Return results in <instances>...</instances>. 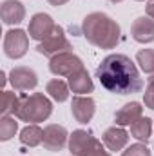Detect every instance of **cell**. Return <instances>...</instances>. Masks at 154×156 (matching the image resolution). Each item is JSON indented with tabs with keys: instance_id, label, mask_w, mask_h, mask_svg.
Wrapping results in <instances>:
<instances>
[{
	"instance_id": "cell-1",
	"label": "cell",
	"mask_w": 154,
	"mask_h": 156,
	"mask_svg": "<svg viewBox=\"0 0 154 156\" xmlns=\"http://www.w3.org/2000/svg\"><path fill=\"white\" fill-rule=\"evenodd\" d=\"M96 78L102 87L114 94H134L143 89V78L134 62L125 55H109L96 69Z\"/></svg>"
},
{
	"instance_id": "cell-2",
	"label": "cell",
	"mask_w": 154,
	"mask_h": 156,
	"mask_svg": "<svg viewBox=\"0 0 154 156\" xmlns=\"http://www.w3.org/2000/svg\"><path fill=\"white\" fill-rule=\"evenodd\" d=\"M82 33L89 44L100 49H114L121 40V29L118 22L102 11L89 13L83 18Z\"/></svg>"
},
{
	"instance_id": "cell-3",
	"label": "cell",
	"mask_w": 154,
	"mask_h": 156,
	"mask_svg": "<svg viewBox=\"0 0 154 156\" xmlns=\"http://www.w3.org/2000/svg\"><path fill=\"white\" fill-rule=\"evenodd\" d=\"M51 113H53V102L44 93H31L20 96L15 116L27 123H40L51 116Z\"/></svg>"
},
{
	"instance_id": "cell-4",
	"label": "cell",
	"mask_w": 154,
	"mask_h": 156,
	"mask_svg": "<svg viewBox=\"0 0 154 156\" xmlns=\"http://www.w3.org/2000/svg\"><path fill=\"white\" fill-rule=\"evenodd\" d=\"M37 51L51 60V58H54V56H58L62 53H71L73 51V45H71V42L65 37L64 27L56 26V29L53 31V35L47 37L44 42H40L38 45H37Z\"/></svg>"
},
{
	"instance_id": "cell-5",
	"label": "cell",
	"mask_w": 154,
	"mask_h": 156,
	"mask_svg": "<svg viewBox=\"0 0 154 156\" xmlns=\"http://www.w3.org/2000/svg\"><path fill=\"white\" fill-rule=\"evenodd\" d=\"M83 67L82 58L76 56L73 51L71 53H62L54 58L49 60V71L54 76H71L73 73H76Z\"/></svg>"
},
{
	"instance_id": "cell-6",
	"label": "cell",
	"mask_w": 154,
	"mask_h": 156,
	"mask_svg": "<svg viewBox=\"0 0 154 156\" xmlns=\"http://www.w3.org/2000/svg\"><path fill=\"white\" fill-rule=\"evenodd\" d=\"M29 49V38L22 29H9L4 35V53L5 56L16 60L22 58Z\"/></svg>"
},
{
	"instance_id": "cell-7",
	"label": "cell",
	"mask_w": 154,
	"mask_h": 156,
	"mask_svg": "<svg viewBox=\"0 0 154 156\" xmlns=\"http://www.w3.org/2000/svg\"><path fill=\"white\" fill-rule=\"evenodd\" d=\"M54 29H56V24H54V20H53L51 15H47V13H37L29 20L27 33H29V38L37 40V42H44L47 37L53 35Z\"/></svg>"
},
{
	"instance_id": "cell-8",
	"label": "cell",
	"mask_w": 154,
	"mask_h": 156,
	"mask_svg": "<svg viewBox=\"0 0 154 156\" xmlns=\"http://www.w3.org/2000/svg\"><path fill=\"white\" fill-rule=\"evenodd\" d=\"M98 144H100V140H96L93 136V133L85 131V129H76L69 136V151L73 156H89V153Z\"/></svg>"
},
{
	"instance_id": "cell-9",
	"label": "cell",
	"mask_w": 154,
	"mask_h": 156,
	"mask_svg": "<svg viewBox=\"0 0 154 156\" xmlns=\"http://www.w3.org/2000/svg\"><path fill=\"white\" fill-rule=\"evenodd\" d=\"M67 129L64 125H58V123H49L45 129H44V149L45 151H51V153H58L65 147L67 144Z\"/></svg>"
},
{
	"instance_id": "cell-10",
	"label": "cell",
	"mask_w": 154,
	"mask_h": 156,
	"mask_svg": "<svg viewBox=\"0 0 154 156\" xmlns=\"http://www.w3.org/2000/svg\"><path fill=\"white\" fill-rule=\"evenodd\" d=\"M71 113L78 123H89L96 113V102L91 96L76 94L71 100Z\"/></svg>"
},
{
	"instance_id": "cell-11",
	"label": "cell",
	"mask_w": 154,
	"mask_h": 156,
	"mask_svg": "<svg viewBox=\"0 0 154 156\" xmlns=\"http://www.w3.org/2000/svg\"><path fill=\"white\" fill-rule=\"evenodd\" d=\"M9 82H11V85L15 87V91H31V89L37 87L38 76H37V73H35L31 67L18 66V67H13V69H11V73H9Z\"/></svg>"
},
{
	"instance_id": "cell-12",
	"label": "cell",
	"mask_w": 154,
	"mask_h": 156,
	"mask_svg": "<svg viewBox=\"0 0 154 156\" xmlns=\"http://www.w3.org/2000/svg\"><path fill=\"white\" fill-rule=\"evenodd\" d=\"M131 37L140 44L154 42V20L149 15L138 16L131 26Z\"/></svg>"
},
{
	"instance_id": "cell-13",
	"label": "cell",
	"mask_w": 154,
	"mask_h": 156,
	"mask_svg": "<svg viewBox=\"0 0 154 156\" xmlns=\"http://www.w3.org/2000/svg\"><path fill=\"white\" fill-rule=\"evenodd\" d=\"M0 16L5 26L20 24L26 18V7L20 0H4L0 7Z\"/></svg>"
},
{
	"instance_id": "cell-14",
	"label": "cell",
	"mask_w": 154,
	"mask_h": 156,
	"mask_svg": "<svg viewBox=\"0 0 154 156\" xmlns=\"http://www.w3.org/2000/svg\"><path fill=\"white\" fill-rule=\"evenodd\" d=\"M102 142L109 151H121L129 144V133L120 125H113L102 134Z\"/></svg>"
},
{
	"instance_id": "cell-15",
	"label": "cell",
	"mask_w": 154,
	"mask_h": 156,
	"mask_svg": "<svg viewBox=\"0 0 154 156\" xmlns=\"http://www.w3.org/2000/svg\"><path fill=\"white\" fill-rule=\"evenodd\" d=\"M143 116V107L138 102H129L123 107H120L114 113V122L116 125L125 127V125H132L138 118Z\"/></svg>"
},
{
	"instance_id": "cell-16",
	"label": "cell",
	"mask_w": 154,
	"mask_h": 156,
	"mask_svg": "<svg viewBox=\"0 0 154 156\" xmlns=\"http://www.w3.org/2000/svg\"><path fill=\"white\" fill-rule=\"evenodd\" d=\"M67 83H69V89L76 94H89L94 91V83H93V78L89 76L87 69L82 67L80 71L73 73L71 76H67Z\"/></svg>"
},
{
	"instance_id": "cell-17",
	"label": "cell",
	"mask_w": 154,
	"mask_h": 156,
	"mask_svg": "<svg viewBox=\"0 0 154 156\" xmlns=\"http://www.w3.org/2000/svg\"><path fill=\"white\" fill-rule=\"evenodd\" d=\"M20 144L26 147H37L44 142V131L40 129L37 123H27L20 131Z\"/></svg>"
},
{
	"instance_id": "cell-18",
	"label": "cell",
	"mask_w": 154,
	"mask_h": 156,
	"mask_svg": "<svg viewBox=\"0 0 154 156\" xmlns=\"http://www.w3.org/2000/svg\"><path fill=\"white\" fill-rule=\"evenodd\" d=\"M69 91H71L69 89V83H65L60 78H53V80H49L45 83V93L54 102H58V104H62V102H65L69 98Z\"/></svg>"
},
{
	"instance_id": "cell-19",
	"label": "cell",
	"mask_w": 154,
	"mask_h": 156,
	"mask_svg": "<svg viewBox=\"0 0 154 156\" xmlns=\"http://www.w3.org/2000/svg\"><path fill=\"white\" fill-rule=\"evenodd\" d=\"M131 134H132L138 142L147 144L149 138H151V134H152V120L147 118V116L138 118V120L131 125Z\"/></svg>"
},
{
	"instance_id": "cell-20",
	"label": "cell",
	"mask_w": 154,
	"mask_h": 156,
	"mask_svg": "<svg viewBox=\"0 0 154 156\" xmlns=\"http://www.w3.org/2000/svg\"><path fill=\"white\" fill-rule=\"evenodd\" d=\"M18 102H20V96L13 91H4L2 93V104H0V113L2 116H7V115H15L16 109H18Z\"/></svg>"
},
{
	"instance_id": "cell-21",
	"label": "cell",
	"mask_w": 154,
	"mask_h": 156,
	"mask_svg": "<svg viewBox=\"0 0 154 156\" xmlns=\"http://www.w3.org/2000/svg\"><path fill=\"white\" fill-rule=\"evenodd\" d=\"M136 62L140 64V69L147 75H154V49L145 47L136 53Z\"/></svg>"
},
{
	"instance_id": "cell-22",
	"label": "cell",
	"mask_w": 154,
	"mask_h": 156,
	"mask_svg": "<svg viewBox=\"0 0 154 156\" xmlns=\"http://www.w3.org/2000/svg\"><path fill=\"white\" fill-rule=\"evenodd\" d=\"M18 131V122L15 120V116L7 115V116H2L0 120V140L2 142H7L11 140Z\"/></svg>"
},
{
	"instance_id": "cell-23",
	"label": "cell",
	"mask_w": 154,
	"mask_h": 156,
	"mask_svg": "<svg viewBox=\"0 0 154 156\" xmlns=\"http://www.w3.org/2000/svg\"><path fill=\"white\" fill-rule=\"evenodd\" d=\"M121 156H152L151 154V151L147 149V144H132V145H129L123 153H121Z\"/></svg>"
},
{
	"instance_id": "cell-24",
	"label": "cell",
	"mask_w": 154,
	"mask_h": 156,
	"mask_svg": "<svg viewBox=\"0 0 154 156\" xmlns=\"http://www.w3.org/2000/svg\"><path fill=\"white\" fill-rule=\"evenodd\" d=\"M143 104H145V107L154 111V75H151V78L147 80V87L143 93Z\"/></svg>"
},
{
	"instance_id": "cell-25",
	"label": "cell",
	"mask_w": 154,
	"mask_h": 156,
	"mask_svg": "<svg viewBox=\"0 0 154 156\" xmlns=\"http://www.w3.org/2000/svg\"><path fill=\"white\" fill-rule=\"evenodd\" d=\"M89 156H111V154H109V151H105V147H103V145H102V142H100V144H98L91 153H89Z\"/></svg>"
},
{
	"instance_id": "cell-26",
	"label": "cell",
	"mask_w": 154,
	"mask_h": 156,
	"mask_svg": "<svg viewBox=\"0 0 154 156\" xmlns=\"http://www.w3.org/2000/svg\"><path fill=\"white\" fill-rule=\"evenodd\" d=\"M145 11H147V15H149V16H151V18L154 20V2H149V4H147Z\"/></svg>"
},
{
	"instance_id": "cell-27",
	"label": "cell",
	"mask_w": 154,
	"mask_h": 156,
	"mask_svg": "<svg viewBox=\"0 0 154 156\" xmlns=\"http://www.w3.org/2000/svg\"><path fill=\"white\" fill-rule=\"evenodd\" d=\"M51 5H54V7H60V5H64V4H67L69 0H47Z\"/></svg>"
},
{
	"instance_id": "cell-28",
	"label": "cell",
	"mask_w": 154,
	"mask_h": 156,
	"mask_svg": "<svg viewBox=\"0 0 154 156\" xmlns=\"http://www.w3.org/2000/svg\"><path fill=\"white\" fill-rule=\"evenodd\" d=\"M109 2H113V4H120V2H123V0H109Z\"/></svg>"
},
{
	"instance_id": "cell-29",
	"label": "cell",
	"mask_w": 154,
	"mask_h": 156,
	"mask_svg": "<svg viewBox=\"0 0 154 156\" xmlns=\"http://www.w3.org/2000/svg\"><path fill=\"white\" fill-rule=\"evenodd\" d=\"M149 2H154V0H149Z\"/></svg>"
},
{
	"instance_id": "cell-30",
	"label": "cell",
	"mask_w": 154,
	"mask_h": 156,
	"mask_svg": "<svg viewBox=\"0 0 154 156\" xmlns=\"http://www.w3.org/2000/svg\"><path fill=\"white\" fill-rule=\"evenodd\" d=\"M138 2H142V0H138Z\"/></svg>"
}]
</instances>
